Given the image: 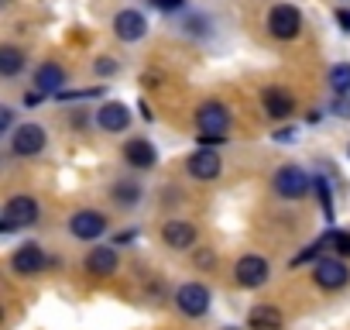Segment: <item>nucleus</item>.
<instances>
[{
    "mask_svg": "<svg viewBox=\"0 0 350 330\" xmlns=\"http://www.w3.org/2000/svg\"><path fill=\"white\" fill-rule=\"evenodd\" d=\"M69 231H72V238H79V241H96V238L107 231V217H103L100 210H76L72 220H69Z\"/></svg>",
    "mask_w": 350,
    "mask_h": 330,
    "instance_id": "nucleus-9",
    "label": "nucleus"
},
{
    "mask_svg": "<svg viewBox=\"0 0 350 330\" xmlns=\"http://www.w3.org/2000/svg\"><path fill=\"white\" fill-rule=\"evenodd\" d=\"M329 114H336V117H343V120H350V100L340 93L333 103H329Z\"/></svg>",
    "mask_w": 350,
    "mask_h": 330,
    "instance_id": "nucleus-27",
    "label": "nucleus"
},
{
    "mask_svg": "<svg viewBox=\"0 0 350 330\" xmlns=\"http://www.w3.org/2000/svg\"><path fill=\"white\" fill-rule=\"evenodd\" d=\"M21 66H25V52L18 45H4V49H0V73H4V76H18Z\"/></svg>",
    "mask_w": 350,
    "mask_h": 330,
    "instance_id": "nucleus-20",
    "label": "nucleus"
},
{
    "mask_svg": "<svg viewBox=\"0 0 350 330\" xmlns=\"http://www.w3.org/2000/svg\"><path fill=\"white\" fill-rule=\"evenodd\" d=\"M158 79H161L158 73H148V76H144V86H158Z\"/></svg>",
    "mask_w": 350,
    "mask_h": 330,
    "instance_id": "nucleus-34",
    "label": "nucleus"
},
{
    "mask_svg": "<svg viewBox=\"0 0 350 330\" xmlns=\"http://www.w3.org/2000/svg\"><path fill=\"white\" fill-rule=\"evenodd\" d=\"M86 272L96 275V279H107L117 272V244H103V248H93L86 255Z\"/></svg>",
    "mask_w": 350,
    "mask_h": 330,
    "instance_id": "nucleus-16",
    "label": "nucleus"
},
{
    "mask_svg": "<svg viewBox=\"0 0 350 330\" xmlns=\"http://www.w3.org/2000/svg\"><path fill=\"white\" fill-rule=\"evenodd\" d=\"M161 241H165L168 248H175V251H186V248L196 244V227H193L189 220H168V224L161 227Z\"/></svg>",
    "mask_w": 350,
    "mask_h": 330,
    "instance_id": "nucleus-14",
    "label": "nucleus"
},
{
    "mask_svg": "<svg viewBox=\"0 0 350 330\" xmlns=\"http://www.w3.org/2000/svg\"><path fill=\"white\" fill-rule=\"evenodd\" d=\"M96 124H100L103 131H110V134H120V131H127V124H131V110H127L124 103L110 100V103H103V107L96 110Z\"/></svg>",
    "mask_w": 350,
    "mask_h": 330,
    "instance_id": "nucleus-15",
    "label": "nucleus"
},
{
    "mask_svg": "<svg viewBox=\"0 0 350 330\" xmlns=\"http://www.w3.org/2000/svg\"><path fill=\"white\" fill-rule=\"evenodd\" d=\"M234 275H237V282H241L244 289H258V285H265V282H268L271 268H268V262H265L261 255H244V258L237 262Z\"/></svg>",
    "mask_w": 350,
    "mask_h": 330,
    "instance_id": "nucleus-10",
    "label": "nucleus"
},
{
    "mask_svg": "<svg viewBox=\"0 0 350 330\" xmlns=\"http://www.w3.org/2000/svg\"><path fill=\"white\" fill-rule=\"evenodd\" d=\"M282 323H285V316H282V309L278 306H254L251 313H247V327L251 330H282Z\"/></svg>",
    "mask_w": 350,
    "mask_h": 330,
    "instance_id": "nucleus-19",
    "label": "nucleus"
},
{
    "mask_svg": "<svg viewBox=\"0 0 350 330\" xmlns=\"http://www.w3.org/2000/svg\"><path fill=\"white\" fill-rule=\"evenodd\" d=\"M38 220V200L35 196H11L0 214V234H14L18 227H31Z\"/></svg>",
    "mask_w": 350,
    "mask_h": 330,
    "instance_id": "nucleus-2",
    "label": "nucleus"
},
{
    "mask_svg": "<svg viewBox=\"0 0 350 330\" xmlns=\"http://www.w3.org/2000/svg\"><path fill=\"white\" fill-rule=\"evenodd\" d=\"M271 186H275V193L282 200H302L312 190V179L306 176V169H299V165H285V169L275 173Z\"/></svg>",
    "mask_w": 350,
    "mask_h": 330,
    "instance_id": "nucleus-3",
    "label": "nucleus"
},
{
    "mask_svg": "<svg viewBox=\"0 0 350 330\" xmlns=\"http://www.w3.org/2000/svg\"><path fill=\"white\" fill-rule=\"evenodd\" d=\"M261 103H265V114L275 117V120H282V117H288V114L295 110V100H292L285 90H278V86L265 90V93H261Z\"/></svg>",
    "mask_w": 350,
    "mask_h": 330,
    "instance_id": "nucleus-18",
    "label": "nucleus"
},
{
    "mask_svg": "<svg viewBox=\"0 0 350 330\" xmlns=\"http://www.w3.org/2000/svg\"><path fill=\"white\" fill-rule=\"evenodd\" d=\"M134 238H137L134 231H124V234H117V241H113V244H127V241H134Z\"/></svg>",
    "mask_w": 350,
    "mask_h": 330,
    "instance_id": "nucleus-33",
    "label": "nucleus"
},
{
    "mask_svg": "<svg viewBox=\"0 0 350 330\" xmlns=\"http://www.w3.org/2000/svg\"><path fill=\"white\" fill-rule=\"evenodd\" d=\"M312 190L319 193V200H323V214L333 220V196H329V183L319 176V179H312Z\"/></svg>",
    "mask_w": 350,
    "mask_h": 330,
    "instance_id": "nucleus-24",
    "label": "nucleus"
},
{
    "mask_svg": "<svg viewBox=\"0 0 350 330\" xmlns=\"http://www.w3.org/2000/svg\"><path fill=\"white\" fill-rule=\"evenodd\" d=\"M113 35L120 38V42H141L144 35H148V18L141 14V11H134V8H127V11H120L117 18H113Z\"/></svg>",
    "mask_w": 350,
    "mask_h": 330,
    "instance_id": "nucleus-8",
    "label": "nucleus"
},
{
    "mask_svg": "<svg viewBox=\"0 0 350 330\" xmlns=\"http://www.w3.org/2000/svg\"><path fill=\"white\" fill-rule=\"evenodd\" d=\"M196 127H200V144L203 148H213V144H224L227 141V131H230V110L217 100H206L200 110H196Z\"/></svg>",
    "mask_w": 350,
    "mask_h": 330,
    "instance_id": "nucleus-1",
    "label": "nucleus"
},
{
    "mask_svg": "<svg viewBox=\"0 0 350 330\" xmlns=\"http://www.w3.org/2000/svg\"><path fill=\"white\" fill-rule=\"evenodd\" d=\"M295 134H299L295 127H278V131H275L271 138H275L278 144H292V141H295Z\"/></svg>",
    "mask_w": 350,
    "mask_h": 330,
    "instance_id": "nucleus-29",
    "label": "nucleus"
},
{
    "mask_svg": "<svg viewBox=\"0 0 350 330\" xmlns=\"http://www.w3.org/2000/svg\"><path fill=\"white\" fill-rule=\"evenodd\" d=\"M299 28H302L299 8H292V4H275V8L268 11V31H271L275 38L288 42V38L299 35Z\"/></svg>",
    "mask_w": 350,
    "mask_h": 330,
    "instance_id": "nucleus-5",
    "label": "nucleus"
},
{
    "mask_svg": "<svg viewBox=\"0 0 350 330\" xmlns=\"http://www.w3.org/2000/svg\"><path fill=\"white\" fill-rule=\"evenodd\" d=\"M148 4L161 14H175V11H183L186 8V0H148Z\"/></svg>",
    "mask_w": 350,
    "mask_h": 330,
    "instance_id": "nucleus-26",
    "label": "nucleus"
},
{
    "mask_svg": "<svg viewBox=\"0 0 350 330\" xmlns=\"http://www.w3.org/2000/svg\"><path fill=\"white\" fill-rule=\"evenodd\" d=\"M124 158H127V165H134V169H154L158 165V151H154V144L148 141V138H131L127 144H124Z\"/></svg>",
    "mask_w": 350,
    "mask_h": 330,
    "instance_id": "nucleus-13",
    "label": "nucleus"
},
{
    "mask_svg": "<svg viewBox=\"0 0 350 330\" xmlns=\"http://www.w3.org/2000/svg\"><path fill=\"white\" fill-rule=\"evenodd\" d=\"M103 93V86H86V90H59L55 93V100H93V97H100Z\"/></svg>",
    "mask_w": 350,
    "mask_h": 330,
    "instance_id": "nucleus-23",
    "label": "nucleus"
},
{
    "mask_svg": "<svg viewBox=\"0 0 350 330\" xmlns=\"http://www.w3.org/2000/svg\"><path fill=\"white\" fill-rule=\"evenodd\" d=\"M347 155H350V148H347Z\"/></svg>",
    "mask_w": 350,
    "mask_h": 330,
    "instance_id": "nucleus-35",
    "label": "nucleus"
},
{
    "mask_svg": "<svg viewBox=\"0 0 350 330\" xmlns=\"http://www.w3.org/2000/svg\"><path fill=\"white\" fill-rule=\"evenodd\" d=\"M11 124H14V110H11V107H4V114H0V127L11 131Z\"/></svg>",
    "mask_w": 350,
    "mask_h": 330,
    "instance_id": "nucleus-32",
    "label": "nucleus"
},
{
    "mask_svg": "<svg viewBox=\"0 0 350 330\" xmlns=\"http://www.w3.org/2000/svg\"><path fill=\"white\" fill-rule=\"evenodd\" d=\"M326 241H329V248H336L340 255H347V258H350V231H329V234H326Z\"/></svg>",
    "mask_w": 350,
    "mask_h": 330,
    "instance_id": "nucleus-25",
    "label": "nucleus"
},
{
    "mask_svg": "<svg viewBox=\"0 0 350 330\" xmlns=\"http://www.w3.org/2000/svg\"><path fill=\"white\" fill-rule=\"evenodd\" d=\"M42 148H45V127H38V124H21V127L11 131V151H14L18 158H31V155H38Z\"/></svg>",
    "mask_w": 350,
    "mask_h": 330,
    "instance_id": "nucleus-6",
    "label": "nucleus"
},
{
    "mask_svg": "<svg viewBox=\"0 0 350 330\" xmlns=\"http://www.w3.org/2000/svg\"><path fill=\"white\" fill-rule=\"evenodd\" d=\"M49 265V258H45V251H42V244H21L14 255H11V268L18 272V275H38L42 268Z\"/></svg>",
    "mask_w": 350,
    "mask_h": 330,
    "instance_id": "nucleus-12",
    "label": "nucleus"
},
{
    "mask_svg": "<svg viewBox=\"0 0 350 330\" xmlns=\"http://www.w3.org/2000/svg\"><path fill=\"white\" fill-rule=\"evenodd\" d=\"M186 165H189V176H193V179H203V183H210V179H217V176L224 173V158H220V151H213V148L193 151Z\"/></svg>",
    "mask_w": 350,
    "mask_h": 330,
    "instance_id": "nucleus-7",
    "label": "nucleus"
},
{
    "mask_svg": "<svg viewBox=\"0 0 350 330\" xmlns=\"http://www.w3.org/2000/svg\"><path fill=\"white\" fill-rule=\"evenodd\" d=\"M113 200L120 207H134L141 200V186H134V183H113Z\"/></svg>",
    "mask_w": 350,
    "mask_h": 330,
    "instance_id": "nucleus-21",
    "label": "nucleus"
},
{
    "mask_svg": "<svg viewBox=\"0 0 350 330\" xmlns=\"http://www.w3.org/2000/svg\"><path fill=\"white\" fill-rule=\"evenodd\" d=\"M329 86H333L336 93H347V90H350V62L329 66Z\"/></svg>",
    "mask_w": 350,
    "mask_h": 330,
    "instance_id": "nucleus-22",
    "label": "nucleus"
},
{
    "mask_svg": "<svg viewBox=\"0 0 350 330\" xmlns=\"http://www.w3.org/2000/svg\"><path fill=\"white\" fill-rule=\"evenodd\" d=\"M336 25L350 35V11H347V8H340V11H336Z\"/></svg>",
    "mask_w": 350,
    "mask_h": 330,
    "instance_id": "nucleus-30",
    "label": "nucleus"
},
{
    "mask_svg": "<svg viewBox=\"0 0 350 330\" xmlns=\"http://www.w3.org/2000/svg\"><path fill=\"white\" fill-rule=\"evenodd\" d=\"M66 83V69L55 66V62H42L38 73H35V90H42L45 97H55Z\"/></svg>",
    "mask_w": 350,
    "mask_h": 330,
    "instance_id": "nucleus-17",
    "label": "nucleus"
},
{
    "mask_svg": "<svg viewBox=\"0 0 350 330\" xmlns=\"http://www.w3.org/2000/svg\"><path fill=\"white\" fill-rule=\"evenodd\" d=\"M93 69H96V76H113V73H117V62H113V59H96Z\"/></svg>",
    "mask_w": 350,
    "mask_h": 330,
    "instance_id": "nucleus-28",
    "label": "nucleus"
},
{
    "mask_svg": "<svg viewBox=\"0 0 350 330\" xmlns=\"http://www.w3.org/2000/svg\"><path fill=\"white\" fill-rule=\"evenodd\" d=\"M175 306L183 316H203L210 309V289L203 282H186L175 289Z\"/></svg>",
    "mask_w": 350,
    "mask_h": 330,
    "instance_id": "nucleus-4",
    "label": "nucleus"
},
{
    "mask_svg": "<svg viewBox=\"0 0 350 330\" xmlns=\"http://www.w3.org/2000/svg\"><path fill=\"white\" fill-rule=\"evenodd\" d=\"M42 97H45L42 90H31V93H25V107H38V103H42Z\"/></svg>",
    "mask_w": 350,
    "mask_h": 330,
    "instance_id": "nucleus-31",
    "label": "nucleus"
},
{
    "mask_svg": "<svg viewBox=\"0 0 350 330\" xmlns=\"http://www.w3.org/2000/svg\"><path fill=\"white\" fill-rule=\"evenodd\" d=\"M312 279H316L319 289H343L350 282V268L340 258H323V262H316Z\"/></svg>",
    "mask_w": 350,
    "mask_h": 330,
    "instance_id": "nucleus-11",
    "label": "nucleus"
}]
</instances>
